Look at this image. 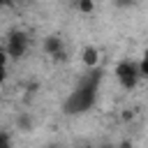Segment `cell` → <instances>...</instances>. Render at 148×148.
<instances>
[{
    "label": "cell",
    "mask_w": 148,
    "mask_h": 148,
    "mask_svg": "<svg viewBox=\"0 0 148 148\" xmlns=\"http://www.w3.org/2000/svg\"><path fill=\"white\" fill-rule=\"evenodd\" d=\"M118 148H132V143H130V141H123V143H120Z\"/></svg>",
    "instance_id": "13"
},
{
    "label": "cell",
    "mask_w": 148,
    "mask_h": 148,
    "mask_svg": "<svg viewBox=\"0 0 148 148\" xmlns=\"http://www.w3.org/2000/svg\"><path fill=\"white\" fill-rule=\"evenodd\" d=\"M7 60H9V58H7L5 49H0V65H2V67H7Z\"/></svg>",
    "instance_id": "11"
},
{
    "label": "cell",
    "mask_w": 148,
    "mask_h": 148,
    "mask_svg": "<svg viewBox=\"0 0 148 148\" xmlns=\"http://www.w3.org/2000/svg\"><path fill=\"white\" fill-rule=\"evenodd\" d=\"M102 148H116V146H111V143H106V146H102Z\"/></svg>",
    "instance_id": "15"
},
{
    "label": "cell",
    "mask_w": 148,
    "mask_h": 148,
    "mask_svg": "<svg viewBox=\"0 0 148 148\" xmlns=\"http://www.w3.org/2000/svg\"><path fill=\"white\" fill-rule=\"evenodd\" d=\"M74 7H76L81 14H92V12H95V2H92V0H74Z\"/></svg>",
    "instance_id": "7"
},
{
    "label": "cell",
    "mask_w": 148,
    "mask_h": 148,
    "mask_svg": "<svg viewBox=\"0 0 148 148\" xmlns=\"http://www.w3.org/2000/svg\"><path fill=\"white\" fill-rule=\"evenodd\" d=\"M44 51H46L49 56L62 60V58H65V42H62V37H58V35L44 37Z\"/></svg>",
    "instance_id": "4"
},
{
    "label": "cell",
    "mask_w": 148,
    "mask_h": 148,
    "mask_svg": "<svg viewBox=\"0 0 148 148\" xmlns=\"http://www.w3.org/2000/svg\"><path fill=\"white\" fill-rule=\"evenodd\" d=\"M136 72H139V79H146L148 76V58H141L136 62Z\"/></svg>",
    "instance_id": "8"
},
{
    "label": "cell",
    "mask_w": 148,
    "mask_h": 148,
    "mask_svg": "<svg viewBox=\"0 0 148 148\" xmlns=\"http://www.w3.org/2000/svg\"><path fill=\"white\" fill-rule=\"evenodd\" d=\"M116 79H118L120 86L127 88V90L136 88V83L141 81V79H139V72H136V62H134V60H120V62L116 65Z\"/></svg>",
    "instance_id": "3"
},
{
    "label": "cell",
    "mask_w": 148,
    "mask_h": 148,
    "mask_svg": "<svg viewBox=\"0 0 148 148\" xmlns=\"http://www.w3.org/2000/svg\"><path fill=\"white\" fill-rule=\"evenodd\" d=\"M81 60H83V65H86L88 69H95V67H99V51H97L95 46H86Z\"/></svg>",
    "instance_id": "5"
},
{
    "label": "cell",
    "mask_w": 148,
    "mask_h": 148,
    "mask_svg": "<svg viewBox=\"0 0 148 148\" xmlns=\"http://www.w3.org/2000/svg\"><path fill=\"white\" fill-rule=\"evenodd\" d=\"M16 127L21 132H32V116L30 113H18L16 116Z\"/></svg>",
    "instance_id": "6"
},
{
    "label": "cell",
    "mask_w": 148,
    "mask_h": 148,
    "mask_svg": "<svg viewBox=\"0 0 148 148\" xmlns=\"http://www.w3.org/2000/svg\"><path fill=\"white\" fill-rule=\"evenodd\" d=\"M99 81H102V69H99V67L90 69V72L76 83V88L67 95V99H65V104H62V111H65L67 116H81V113H86V111L95 104Z\"/></svg>",
    "instance_id": "1"
},
{
    "label": "cell",
    "mask_w": 148,
    "mask_h": 148,
    "mask_svg": "<svg viewBox=\"0 0 148 148\" xmlns=\"http://www.w3.org/2000/svg\"><path fill=\"white\" fill-rule=\"evenodd\" d=\"M134 2H136V0H116V5H118V7H132Z\"/></svg>",
    "instance_id": "10"
},
{
    "label": "cell",
    "mask_w": 148,
    "mask_h": 148,
    "mask_svg": "<svg viewBox=\"0 0 148 148\" xmlns=\"http://www.w3.org/2000/svg\"><path fill=\"white\" fill-rule=\"evenodd\" d=\"M0 148H12V134L7 130H0Z\"/></svg>",
    "instance_id": "9"
},
{
    "label": "cell",
    "mask_w": 148,
    "mask_h": 148,
    "mask_svg": "<svg viewBox=\"0 0 148 148\" xmlns=\"http://www.w3.org/2000/svg\"><path fill=\"white\" fill-rule=\"evenodd\" d=\"M28 46H30V37H28V32H23V30H14V32H9V37H7L5 53H7V58L18 60V58H23V56L28 53Z\"/></svg>",
    "instance_id": "2"
},
{
    "label": "cell",
    "mask_w": 148,
    "mask_h": 148,
    "mask_svg": "<svg viewBox=\"0 0 148 148\" xmlns=\"http://www.w3.org/2000/svg\"><path fill=\"white\" fill-rule=\"evenodd\" d=\"M83 148H92V146H83Z\"/></svg>",
    "instance_id": "16"
},
{
    "label": "cell",
    "mask_w": 148,
    "mask_h": 148,
    "mask_svg": "<svg viewBox=\"0 0 148 148\" xmlns=\"http://www.w3.org/2000/svg\"><path fill=\"white\" fill-rule=\"evenodd\" d=\"M7 2H12V0H0V7H2V5H7Z\"/></svg>",
    "instance_id": "14"
},
{
    "label": "cell",
    "mask_w": 148,
    "mask_h": 148,
    "mask_svg": "<svg viewBox=\"0 0 148 148\" xmlns=\"http://www.w3.org/2000/svg\"><path fill=\"white\" fill-rule=\"evenodd\" d=\"M5 79H7V67H2V65H0V86L5 83Z\"/></svg>",
    "instance_id": "12"
}]
</instances>
